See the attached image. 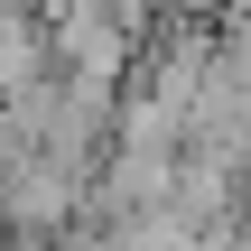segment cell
I'll return each mask as SVG.
<instances>
[{"instance_id": "cell-1", "label": "cell", "mask_w": 251, "mask_h": 251, "mask_svg": "<svg viewBox=\"0 0 251 251\" xmlns=\"http://www.w3.org/2000/svg\"><path fill=\"white\" fill-rule=\"evenodd\" d=\"M56 75H65V65H56V19L28 9V0H0V112H9L19 93L56 84Z\"/></svg>"}, {"instance_id": "cell-2", "label": "cell", "mask_w": 251, "mask_h": 251, "mask_svg": "<svg viewBox=\"0 0 251 251\" xmlns=\"http://www.w3.org/2000/svg\"><path fill=\"white\" fill-rule=\"evenodd\" d=\"M205 251H251V224H214V233H205Z\"/></svg>"}]
</instances>
